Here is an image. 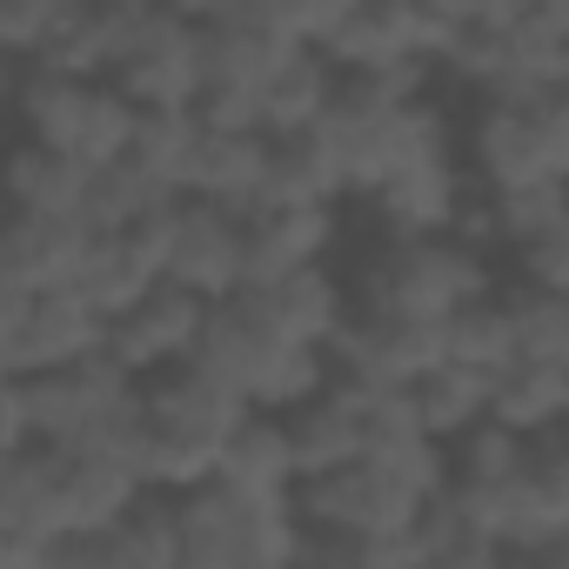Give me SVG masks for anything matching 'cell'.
Listing matches in <instances>:
<instances>
[{
    "mask_svg": "<svg viewBox=\"0 0 569 569\" xmlns=\"http://www.w3.org/2000/svg\"><path fill=\"white\" fill-rule=\"evenodd\" d=\"M496 289L482 241L442 228V234H389L376 261L356 274V302L362 316H396V322H442L456 302Z\"/></svg>",
    "mask_w": 569,
    "mask_h": 569,
    "instance_id": "obj_1",
    "label": "cell"
},
{
    "mask_svg": "<svg viewBox=\"0 0 569 569\" xmlns=\"http://www.w3.org/2000/svg\"><path fill=\"white\" fill-rule=\"evenodd\" d=\"M174 522H181L188 569H268V562H296L302 549V522L289 496H248L221 476L181 482Z\"/></svg>",
    "mask_w": 569,
    "mask_h": 569,
    "instance_id": "obj_2",
    "label": "cell"
},
{
    "mask_svg": "<svg viewBox=\"0 0 569 569\" xmlns=\"http://www.w3.org/2000/svg\"><path fill=\"white\" fill-rule=\"evenodd\" d=\"M141 416H148V436H154L148 482L181 489V482L214 476V449H221L228 429L248 416V402H241L228 382H214L208 369L174 362V369H161V376H141Z\"/></svg>",
    "mask_w": 569,
    "mask_h": 569,
    "instance_id": "obj_3",
    "label": "cell"
},
{
    "mask_svg": "<svg viewBox=\"0 0 569 569\" xmlns=\"http://www.w3.org/2000/svg\"><path fill=\"white\" fill-rule=\"evenodd\" d=\"M469 174L476 188H522L569 174V94L536 101H482L469 128Z\"/></svg>",
    "mask_w": 569,
    "mask_h": 569,
    "instance_id": "obj_4",
    "label": "cell"
},
{
    "mask_svg": "<svg viewBox=\"0 0 569 569\" xmlns=\"http://www.w3.org/2000/svg\"><path fill=\"white\" fill-rule=\"evenodd\" d=\"M134 396H141V382L108 349H94L68 369H34V376H21V442L88 449L101 436V422L121 416Z\"/></svg>",
    "mask_w": 569,
    "mask_h": 569,
    "instance_id": "obj_5",
    "label": "cell"
},
{
    "mask_svg": "<svg viewBox=\"0 0 569 569\" xmlns=\"http://www.w3.org/2000/svg\"><path fill=\"white\" fill-rule=\"evenodd\" d=\"M134 108H194L201 101V14H181L168 0H154L134 48L108 74Z\"/></svg>",
    "mask_w": 569,
    "mask_h": 569,
    "instance_id": "obj_6",
    "label": "cell"
},
{
    "mask_svg": "<svg viewBox=\"0 0 569 569\" xmlns=\"http://www.w3.org/2000/svg\"><path fill=\"white\" fill-rule=\"evenodd\" d=\"M161 281L194 289L201 302L234 296L241 289V214L201 194H174V208L161 214Z\"/></svg>",
    "mask_w": 569,
    "mask_h": 569,
    "instance_id": "obj_7",
    "label": "cell"
},
{
    "mask_svg": "<svg viewBox=\"0 0 569 569\" xmlns=\"http://www.w3.org/2000/svg\"><path fill=\"white\" fill-rule=\"evenodd\" d=\"M322 349H329V369L362 389H416V376L442 362V322H396V316L349 309Z\"/></svg>",
    "mask_w": 569,
    "mask_h": 569,
    "instance_id": "obj_8",
    "label": "cell"
},
{
    "mask_svg": "<svg viewBox=\"0 0 569 569\" xmlns=\"http://www.w3.org/2000/svg\"><path fill=\"white\" fill-rule=\"evenodd\" d=\"M201 316L208 302L194 289H174V281H154L141 302H128L121 316H108V356L141 382V376H161L174 362H188L194 336H201Z\"/></svg>",
    "mask_w": 569,
    "mask_h": 569,
    "instance_id": "obj_9",
    "label": "cell"
},
{
    "mask_svg": "<svg viewBox=\"0 0 569 569\" xmlns=\"http://www.w3.org/2000/svg\"><path fill=\"white\" fill-rule=\"evenodd\" d=\"M442 34L422 14V0H356L342 14V28L322 41V54L336 68H409V61H436Z\"/></svg>",
    "mask_w": 569,
    "mask_h": 569,
    "instance_id": "obj_10",
    "label": "cell"
},
{
    "mask_svg": "<svg viewBox=\"0 0 569 569\" xmlns=\"http://www.w3.org/2000/svg\"><path fill=\"white\" fill-rule=\"evenodd\" d=\"M161 214L141 221V228H114V234H88L81 241V261L68 274V289L94 316H121L128 302H141L154 281H161Z\"/></svg>",
    "mask_w": 569,
    "mask_h": 569,
    "instance_id": "obj_11",
    "label": "cell"
},
{
    "mask_svg": "<svg viewBox=\"0 0 569 569\" xmlns=\"http://www.w3.org/2000/svg\"><path fill=\"white\" fill-rule=\"evenodd\" d=\"M289 34H281L268 14H254V8H214V14H201V94L208 88H228V94H254V108H261V88H268V74L289 61Z\"/></svg>",
    "mask_w": 569,
    "mask_h": 569,
    "instance_id": "obj_12",
    "label": "cell"
},
{
    "mask_svg": "<svg viewBox=\"0 0 569 569\" xmlns=\"http://www.w3.org/2000/svg\"><path fill=\"white\" fill-rule=\"evenodd\" d=\"M289 422V449H296V482L302 476H322V469H342L362 456V436H369V389L349 382V376H329L309 402L281 409Z\"/></svg>",
    "mask_w": 569,
    "mask_h": 569,
    "instance_id": "obj_13",
    "label": "cell"
},
{
    "mask_svg": "<svg viewBox=\"0 0 569 569\" xmlns=\"http://www.w3.org/2000/svg\"><path fill=\"white\" fill-rule=\"evenodd\" d=\"M268 168H274V134L201 121V148H194V168H188L181 194H201L228 214H254L268 201Z\"/></svg>",
    "mask_w": 569,
    "mask_h": 569,
    "instance_id": "obj_14",
    "label": "cell"
},
{
    "mask_svg": "<svg viewBox=\"0 0 569 569\" xmlns=\"http://www.w3.org/2000/svg\"><path fill=\"white\" fill-rule=\"evenodd\" d=\"M329 241H336L329 208H254V214H241V289L316 268L329 254Z\"/></svg>",
    "mask_w": 569,
    "mask_h": 569,
    "instance_id": "obj_15",
    "label": "cell"
},
{
    "mask_svg": "<svg viewBox=\"0 0 569 569\" xmlns=\"http://www.w3.org/2000/svg\"><path fill=\"white\" fill-rule=\"evenodd\" d=\"M101 342H108V316H94L74 289H48V296H28L21 329H14V349H8V369L14 376L68 369L81 356H94Z\"/></svg>",
    "mask_w": 569,
    "mask_h": 569,
    "instance_id": "obj_16",
    "label": "cell"
},
{
    "mask_svg": "<svg viewBox=\"0 0 569 569\" xmlns=\"http://www.w3.org/2000/svg\"><path fill=\"white\" fill-rule=\"evenodd\" d=\"M81 194H88V168L61 148L41 141H8L0 154V208L14 214H41V221H74L81 228Z\"/></svg>",
    "mask_w": 569,
    "mask_h": 569,
    "instance_id": "obj_17",
    "label": "cell"
},
{
    "mask_svg": "<svg viewBox=\"0 0 569 569\" xmlns=\"http://www.w3.org/2000/svg\"><path fill=\"white\" fill-rule=\"evenodd\" d=\"M88 228L74 221H41V214H0V289L14 296H48L68 289V274L81 261Z\"/></svg>",
    "mask_w": 569,
    "mask_h": 569,
    "instance_id": "obj_18",
    "label": "cell"
},
{
    "mask_svg": "<svg viewBox=\"0 0 569 569\" xmlns=\"http://www.w3.org/2000/svg\"><path fill=\"white\" fill-rule=\"evenodd\" d=\"M214 476L248 496H296V449H289L281 409H248L214 449Z\"/></svg>",
    "mask_w": 569,
    "mask_h": 569,
    "instance_id": "obj_19",
    "label": "cell"
},
{
    "mask_svg": "<svg viewBox=\"0 0 569 569\" xmlns=\"http://www.w3.org/2000/svg\"><path fill=\"white\" fill-rule=\"evenodd\" d=\"M261 302V316L289 336V342H309L322 349L336 336V322L349 316V289L316 261V268H296V274H281V281H261V289H248Z\"/></svg>",
    "mask_w": 569,
    "mask_h": 569,
    "instance_id": "obj_20",
    "label": "cell"
},
{
    "mask_svg": "<svg viewBox=\"0 0 569 569\" xmlns=\"http://www.w3.org/2000/svg\"><path fill=\"white\" fill-rule=\"evenodd\" d=\"M409 536H416L422 569H496V562H502L496 529H489L482 516H469L449 489H429V496H422Z\"/></svg>",
    "mask_w": 569,
    "mask_h": 569,
    "instance_id": "obj_21",
    "label": "cell"
},
{
    "mask_svg": "<svg viewBox=\"0 0 569 569\" xmlns=\"http://www.w3.org/2000/svg\"><path fill=\"white\" fill-rule=\"evenodd\" d=\"M369 201H376V221L389 234H442L462 214V168L456 161H436V168L396 174V181L369 188Z\"/></svg>",
    "mask_w": 569,
    "mask_h": 569,
    "instance_id": "obj_22",
    "label": "cell"
},
{
    "mask_svg": "<svg viewBox=\"0 0 569 569\" xmlns=\"http://www.w3.org/2000/svg\"><path fill=\"white\" fill-rule=\"evenodd\" d=\"M336 81H342V68L322 48L296 41L289 61H281L268 74V88H261V134H302V128H316L322 108H329V94H336Z\"/></svg>",
    "mask_w": 569,
    "mask_h": 569,
    "instance_id": "obj_23",
    "label": "cell"
},
{
    "mask_svg": "<svg viewBox=\"0 0 569 569\" xmlns=\"http://www.w3.org/2000/svg\"><path fill=\"white\" fill-rule=\"evenodd\" d=\"M114 569H181V522H174V489L141 482L121 516H108Z\"/></svg>",
    "mask_w": 569,
    "mask_h": 569,
    "instance_id": "obj_24",
    "label": "cell"
},
{
    "mask_svg": "<svg viewBox=\"0 0 569 569\" xmlns=\"http://www.w3.org/2000/svg\"><path fill=\"white\" fill-rule=\"evenodd\" d=\"M336 194H349L336 148L302 128V134H274V168H268V201L261 208H329Z\"/></svg>",
    "mask_w": 569,
    "mask_h": 569,
    "instance_id": "obj_25",
    "label": "cell"
},
{
    "mask_svg": "<svg viewBox=\"0 0 569 569\" xmlns=\"http://www.w3.org/2000/svg\"><path fill=\"white\" fill-rule=\"evenodd\" d=\"M161 208H174V188H161L154 174H141L128 154L88 168V194H81V228L88 234H114V228H141Z\"/></svg>",
    "mask_w": 569,
    "mask_h": 569,
    "instance_id": "obj_26",
    "label": "cell"
},
{
    "mask_svg": "<svg viewBox=\"0 0 569 569\" xmlns=\"http://www.w3.org/2000/svg\"><path fill=\"white\" fill-rule=\"evenodd\" d=\"M416 409H422V422H429V436L436 442H456L462 429H476L482 416H489V396H496V369H469V362H436L429 376H416Z\"/></svg>",
    "mask_w": 569,
    "mask_h": 569,
    "instance_id": "obj_27",
    "label": "cell"
},
{
    "mask_svg": "<svg viewBox=\"0 0 569 569\" xmlns=\"http://www.w3.org/2000/svg\"><path fill=\"white\" fill-rule=\"evenodd\" d=\"M562 416H569V369H549V362H502L496 369L489 422L536 436V429H556Z\"/></svg>",
    "mask_w": 569,
    "mask_h": 569,
    "instance_id": "obj_28",
    "label": "cell"
},
{
    "mask_svg": "<svg viewBox=\"0 0 569 569\" xmlns=\"http://www.w3.org/2000/svg\"><path fill=\"white\" fill-rule=\"evenodd\" d=\"M134 489H141V482H134L121 462H108V456H94V449H54L61 529H68V522H108V516H121V502H128Z\"/></svg>",
    "mask_w": 569,
    "mask_h": 569,
    "instance_id": "obj_29",
    "label": "cell"
},
{
    "mask_svg": "<svg viewBox=\"0 0 569 569\" xmlns=\"http://www.w3.org/2000/svg\"><path fill=\"white\" fill-rule=\"evenodd\" d=\"M194 148H201V114L194 108H134V134H128V161L141 174H154L161 188H188V168H194Z\"/></svg>",
    "mask_w": 569,
    "mask_h": 569,
    "instance_id": "obj_30",
    "label": "cell"
},
{
    "mask_svg": "<svg viewBox=\"0 0 569 569\" xmlns=\"http://www.w3.org/2000/svg\"><path fill=\"white\" fill-rule=\"evenodd\" d=\"M509 362L569 369V302L549 289H509Z\"/></svg>",
    "mask_w": 569,
    "mask_h": 569,
    "instance_id": "obj_31",
    "label": "cell"
},
{
    "mask_svg": "<svg viewBox=\"0 0 569 569\" xmlns=\"http://www.w3.org/2000/svg\"><path fill=\"white\" fill-rule=\"evenodd\" d=\"M442 356L449 362H469V369H502L509 362V302L496 289L456 302L442 316Z\"/></svg>",
    "mask_w": 569,
    "mask_h": 569,
    "instance_id": "obj_32",
    "label": "cell"
},
{
    "mask_svg": "<svg viewBox=\"0 0 569 569\" xmlns=\"http://www.w3.org/2000/svg\"><path fill=\"white\" fill-rule=\"evenodd\" d=\"M81 0H0V61H14V68H34L54 34L74 21Z\"/></svg>",
    "mask_w": 569,
    "mask_h": 569,
    "instance_id": "obj_33",
    "label": "cell"
},
{
    "mask_svg": "<svg viewBox=\"0 0 569 569\" xmlns=\"http://www.w3.org/2000/svg\"><path fill=\"white\" fill-rule=\"evenodd\" d=\"M128 134H134V101H128L114 81H94V88H88L81 134H74V161H81V168L121 161V154H128Z\"/></svg>",
    "mask_w": 569,
    "mask_h": 569,
    "instance_id": "obj_34",
    "label": "cell"
},
{
    "mask_svg": "<svg viewBox=\"0 0 569 569\" xmlns=\"http://www.w3.org/2000/svg\"><path fill=\"white\" fill-rule=\"evenodd\" d=\"M509 254H516V289L569 296V221H556V228H536V234L509 241Z\"/></svg>",
    "mask_w": 569,
    "mask_h": 569,
    "instance_id": "obj_35",
    "label": "cell"
},
{
    "mask_svg": "<svg viewBox=\"0 0 569 569\" xmlns=\"http://www.w3.org/2000/svg\"><path fill=\"white\" fill-rule=\"evenodd\" d=\"M349 8H356V0H254V14H268L289 41H309V48H322L342 28Z\"/></svg>",
    "mask_w": 569,
    "mask_h": 569,
    "instance_id": "obj_36",
    "label": "cell"
},
{
    "mask_svg": "<svg viewBox=\"0 0 569 569\" xmlns=\"http://www.w3.org/2000/svg\"><path fill=\"white\" fill-rule=\"evenodd\" d=\"M529 0H422V14L436 21V34H462V28H509Z\"/></svg>",
    "mask_w": 569,
    "mask_h": 569,
    "instance_id": "obj_37",
    "label": "cell"
},
{
    "mask_svg": "<svg viewBox=\"0 0 569 569\" xmlns=\"http://www.w3.org/2000/svg\"><path fill=\"white\" fill-rule=\"evenodd\" d=\"M0 442H21V376L0 369Z\"/></svg>",
    "mask_w": 569,
    "mask_h": 569,
    "instance_id": "obj_38",
    "label": "cell"
},
{
    "mask_svg": "<svg viewBox=\"0 0 569 569\" xmlns=\"http://www.w3.org/2000/svg\"><path fill=\"white\" fill-rule=\"evenodd\" d=\"M21 309H28V296H14V289H0V369H8V349H14Z\"/></svg>",
    "mask_w": 569,
    "mask_h": 569,
    "instance_id": "obj_39",
    "label": "cell"
},
{
    "mask_svg": "<svg viewBox=\"0 0 569 569\" xmlns=\"http://www.w3.org/2000/svg\"><path fill=\"white\" fill-rule=\"evenodd\" d=\"M168 8H181V14H208V0H168Z\"/></svg>",
    "mask_w": 569,
    "mask_h": 569,
    "instance_id": "obj_40",
    "label": "cell"
},
{
    "mask_svg": "<svg viewBox=\"0 0 569 569\" xmlns=\"http://www.w3.org/2000/svg\"><path fill=\"white\" fill-rule=\"evenodd\" d=\"M214 8H254V0H208V14H214Z\"/></svg>",
    "mask_w": 569,
    "mask_h": 569,
    "instance_id": "obj_41",
    "label": "cell"
},
{
    "mask_svg": "<svg viewBox=\"0 0 569 569\" xmlns=\"http://www.w3.org/2000/svg\"><path fill=\"white\" fill-rule=\"evenodd\" d=\"M0 154H8V141H0Z\"/></svg>",
    "mask_w": 569,
    "mask_h": 569,
    "instance_id": "obj_42",
    "label": "cell"
},
{
    "mask_svg": "<svg viewBox=\"0 0 569 569\" xmlns=\"http://www.w3.org/2000/svg\"><path fill=\"white\" fill-rule=\"evenodd\" d=\"M0 449H8V442H0Z\"/></svg>",
    "mask_w": 569,
    "mask_h": 569,
    "instance_id": "obj_43",
    "label": "cell"
}]
</instances>
